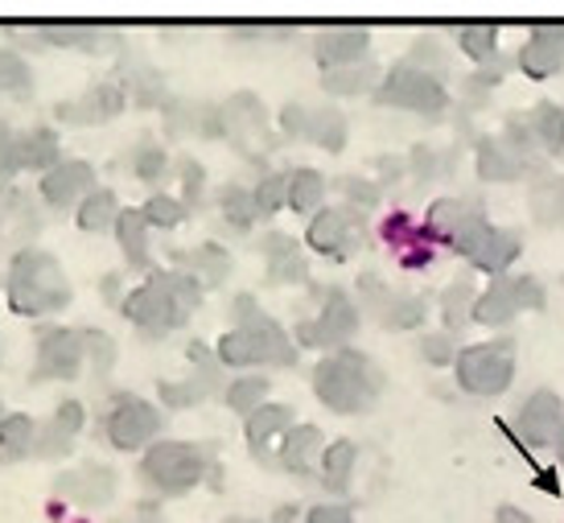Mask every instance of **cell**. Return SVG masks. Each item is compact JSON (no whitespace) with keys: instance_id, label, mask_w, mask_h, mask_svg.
<instances>
[{"instance_id":"9a60e30c","label":"cell","mask_w":564,"mask_h":523,"mask_svg":"<svg viewBox=\"0 0 564 523\" xmlns=\"http://www.w3.org/2000/svg\"><path fill=\"white\" fill-rule=\"evenodd\" d=\"M474 165H478L482 182H519L528 174L544 177V165H532L528 157H519L502 137H482L478 149H474Z\"/></svg>"},{"instance_id":"d6a6232c","label":"cell","mask_w":564,"mask_h":523,"mask_svg":"<svg viewBox=\"0 0 564 523\" xmlns=\"http://www.w3.org/2000/svg\"><path fill=\"white\" fill-rule=\"evenodd\" d=\"M120 91L116 87H95L91 96L79 99V103H63L58 108V116L63 120H83V124H95V120H108V116H116L120 111Z\"/></svg>"},{"instance_id":"680465c9","label":"cell","mask_w":564,"mask_h":523,"mask_svg":"<svg viewBox=\"0 0 564 523\" xmlns=\"http://www.w3.org/2000/svg\"><path fill=\"white\" fill-rule=\"evenodd\" d=\"M495 523H532V515L528 511L511 508V503H502L499 511H495Z\"/></svg>"},{"instance_id":"d4e9b609","label":"cell","mask_w":564,"mask_h":523,"mask_svg":"<svg viewBox=\"0 0 564 523\" xmlns=\"http://www.w3.org/2000/svg\"><path fill=\"white\" fill-rule=\"evenodd\" d=\"M523 116H528V128H532L540 153H544V157H561L564 153V108L561 103L540 99V103H535L532 111H523Z\"/></svg>"},{"instance_id":"30bf717a","label":"cell","mask_w":564,"mask_h":523,"mask_svg":"<svg viewBox=\"0 0 564 523\" xmlns=\"http://www.w3.org/2000/svg\"><path fill=\"white\" fill-rule=\"evenodd\" d=\"M362 210L355 207H329L317 210L310 222V248L329 260H350L362 248Z\"/></svg>"},{"instance_id":"4316f807","label":"cell","mask_w":564,"mask_h":523,"mask_svg":"<svg viewBox=\"0 0 564 523\" xmlns=\"http://www.w3.org/2000/svg\"><path fill=\"white\" fill-rule=\"evenodd\" d=\"M355 461H359V449H355V442H346V437L322 449V482H326L329 494H346V491H350Z\"/></svg>"},{"instance_id":"7dc6e473","label":"cell","mask_w":564,"mask_h":523,"mask_svg":"<svg viewBox=\"0 0 564 523\" xmlns=\"http://www.w3.org/2000/svg\"><path fill=\"white\" fill-rule=\"evenodd\" d=\"M421 355L429 359L433 367H445V363H454L457 359V347H454V334L449 330H441V334H429L421 342Z\"/></svg>"},{"instance_id":"cb8c5ba5","label":"cell","mask_w":564,"mask_h":523,"mask_svg":"<svg viewBox=\"0 0 564 523\" xmlns=\"http://www.w3.org/2000/svg\"><path fill=\"white\" fill-rule=\"evenodd\" d=\"M528 210L535 227H564V174H544L528 190Z\"/></svg>"},{"instance_id":"e0dca14e","label":"cell","mask_w":564,"mask_h":523,"mask_svg":"<svg viewBox=\"0 0 564 523\" xmlns=\"http://www.w3.org/2000/svg\"><path fill=\"white\" fill-rule=\"evenodd\" d=\"M519 314H523V305H519V293H516V276H495V285L486 288V293H478L470 309L474 322L490 326V330L511 326Z\"/></svg>"},{"instance_id":"b9f144b4","label":"cell","mask_w":564,"mask_h":523,"mask_svg":"<svg viewBox=\"0 0 564 523\" xmlns=\"http://www.w3.org/2000/svg\"><path fill=\"white\" fill-rule=\"evenodd\" d=\"M424 314H429V309H424L421 297H392L379 322H383L388 330H416L424 322Z\"/></svg>"},{"instance_id":"f35d334b","label":"cell","mask_w":564,"mask_h":523,"mask_svg":"<svg viewBox=\"0 0 564 523\" xmlns=\"http://www.w3.org/2000/svg\"><path fill=\"white\" fill-rule=\"evenodd\" d=\"M457 42H462V54H470L474 63L486 66L499 58V30L495 25H462Z\"/></svg>"},{"instance_id":"4fadbf2b","label":"cell","mask_w":564,"mask_h":523,"mask_svg":"<svg viewBox=\"0 0 564 523\" xmlns=\"http://www.w3.org/2000/svg\"><path fill=\"white\" fill-rule=\"evenodd\" d=\"M87 334L79 330H50L42 334V347H37V367H33V380H75L79 375L83 359H87Z\"/></svg>"},{"instance_id":"52a82bcc","label":"cell","mask_w":564,"mask_h":523,"mask_svg":"<svg viewBox=\"0 0 564 523\" xmlns=\"http://www.w3.org/2000/svg\"><path fill=\"white\" fill-rule=\"evenodd\" d=\"M376 99L383 108H400V111H416V116H441L449 108V91L441 87V79L424 75L416 66H392L376 87Z\"/></svg>"},{"instance_id":"91938a15","label":"cell","mask_w":564,"mask_h":523,"mask_svg":"<svg viewBox=\"0 0 564 523\" xmlns=\"http://www.w3.org/2000/svg\"><path fill=\"white\" fill-rule=\"evenodd\" d=\"M552 445H556V454H561V466H564V421H561V433H556V442H552Z\"/></svg>"},{"instance_id":"3957f363","label":"cell","mask_w":564,"mask_h":523,"mask_svg":"<svg viewBox=\"0 0 564 523\" xmlns=\"http://www.w3.org/2000/svg\"><path fill=\"white\" fill-rule=\"evenodd\" d=\"M236 330L219 338V363L223 367H293L297 363V347L289 342V334L272 322L268 314L256 309L251 297L236 302Z\"/></svg>"},{"instance_id":"c3c4849f","label":"cell","mask_w":564,"mask_h":523,"mask_svg":"<svg viewBox=\"0 0 564 523\" xmlns=\"http://www.w3.org/2000/svg\"><path fill=\"white\" fill-rule=\"evenodd\" d=\"M30 87V66L17 54H0V91H25Z\"/></svg>"},{"instance_id":"5b68a950","label":"cell","mask_w":564,"mask_h":523,"mask_svg":"<svg viewBox=\"0 0 564 523\" xmlns=\"http://www.w3.org/2000/svg\"><path fill=\"white\" fill-rule=\"evenodd\" d=\"M457 388L470 396H502L511 380H516V342L499 338V342H474V347L457 350L454 359Z\"/></svg>"},{"instance_id":"603a6c76","label":"cell","mask_w":564,"mask_h":523,"mask_svg":"<svg viewBox=\"0 0 564 523\" xmlns=\"http://www.w3.org/2000/svg\"><path fill=\"white\" fill-rule=\"evenodd\" d=\"M474 215H482V207H478L474 198H437V203L429 207L424 231H429L433 239H445V243H454V236L474 219Z\"/></svg>"},{"instance_id":"8fae6325","label":"cell","mask_w":564,"mask_h":523,"mask_svg":"<svg viewBox=\"0 0 564 523\" xmlns=\"http://www.w3.org/2000/svg\"><path fill=\"white\" fill-rule=\"evenodd\" d=\"M219 111H223V137H231L243 157L268 153V144H272V137H268V111L251 91L231 96Z\"/></svg>"},{"instance_id":"d6986e66","label":"cell","mask_w":564,"mask_h":523,"mask_svg":"<svg viewBox=\"0 0 564 523\" xmlns=\"http://www.w3.org/2000/svg\"><path fill=\"white\" fill-rule=\"evenodd\" d=\"M289 428H293V408L289 404H260L248 416V445L256 461H272V445L284 442Z\"/></svg>"},{"instance_id":"1f68e13d","label":"cell","mask_w":564,"mask_h":523,"mask_svg":"<svg viewBox=\"0 0 564 523\" xmlns=\"http://www.w3.org/2000/svg\"><path fill=\"white\" fill-rule=\"evenodd\" d=\"M116 236H120V248H124L128 264L149 269V219H144L141 210H120Z\"/></svg>"},{"instance_id":"7c38bea8","label":"cell","mask_w":564,"mask_h":523,"mask_svg":"<svg viewBox=\"0 0 564 523\" xmlns=\"http://www.w3.org/2000/svg\"><path fill=\"white\" fill-rule=\"evenodd\" d=\"M161 433V413L149 400L120 396L108 413V437L116 449H141Z\"/></svg>"},{"instance_id":"db71d44e","label":"cell","mask_w":564,"mask_h":523,"mask_svg":"<svg viewBox=\"0 0 564 523\" xmlns=\"http://www.w3.org/2000/svg\"><path fill=\"white\" fill-rule=\"evenodd\" d=\"M17 137H21V132H13L9 124H0V170H4V174L17 170Z\"/></svg>"},{"instance_id":"ee69618b","label":"cell","mask_w":564,"mask_h":523,"mask_svg":"<svg viewBox=\"0 0 564 523\" xmlns=\"http://www.w3.org/2000/svg\"><path fill=\"white\" fill-rule=\"evenodd\" d=\"M165 149L153 141H141L137 144V153H132V174L141 177V182H158V177H165Z\"/></svg>"},{"instance_id":"8d00e7d4","label":"cell","mask_w":564,"mask_h":523,"mask_svg":"<svg viewBox=\"0 0 564 523\" xmlns=\"http://www.w3.org/2000/svg\"><path fill=\"white\" fill-rule=\"evenodd\" d=\"M111 482H116V478H111L108 470H99V466H87V470H79V475L63 478V491H70L75 499H83V503H108V499H111Z\"/></svg>"},{"instance_id":"7bdbcfd3","label":"cell","mask_w":564,"mask_h":523,"mask_svg":"<svg viewBox=\"0 0 564 523\" xmlns=\"http://www.w3.org/2000/svg\"><path fill=\"white\" fill-rule=\"evenodd\" d=\"M219 207H223V215H227V219L236 222L239 231H248L251 222L260 219V215H256V203H251V190H243V186H223Z\"/></svg>"},{"instance_id":"d590c367","label":"cell","mask_w":564,"mask_h":523,"mask_svg":"<svg viewBox=\"0 0 564 523\" xmlns=\"http://www.w3.org/2000/svg\"><path fill=\"white\" fill-rule=\"evenodd\" d=\"M474 281L470 276H462V281H454V285L445 288V297H441V317H445V330L454 334L462 330L466 322H470V309H474Z\"/></svg>"},{"instance_id":"ffe728a7","label":"cell","mask_w":564,"mask_h":523,"mask_svg":"<svg viewBox=\"0 0 564 523\" xmlns=\"http://www.w3.org/2000/svg\"><path fill=\"white\" fill-rule=\"evenodd\" d=\"M95 186V174L87 161H58L54 170H46L42 177V198H46L50 207H70L83 190H91Z\"/></svg>"},{"instance_id":"277c9868","label":"cell","mask_w":564,"mask_h":523,"mask_svg":"<svg viewBox=\"0 0 564 523\" xmlns=\"http://www.w3.org/2000/svg\"><path fill=\"white\" fill-rule=\"evenodd\" d=\"M70 302V281H66L63 264L50 252L37 248H21L9 269V305L25 317L58 314Z\"/></svg>"},{"instance_id":"2e32d148","label":"cell","mask_w":564,"mask_h":523,"mask_svg":"<svg viewBox=\"0 0 564 523\" xmlns=\"http://www.w3.org/2000/svg\"><path fill=\"white\" fill-rule=\"evenodd\" d=\"M564 66V25H535L519 50V70L528 79H552Z\"/></svg>"},{"instance_id":"f907efd6","label":"cell","mask_w":564,"mask_h":523,"mask_svg":"<svg viewBox=\"0 0 564 523\" xmlns=\"http://www.w3.org/2000/svg\"><path fill=\"white\" fill-rule=\"evenodd\" d=\"M79 425H83V404L79 400H70V404H63V408H58V416H54V437H58V442H70V437H75V433H79Z\"/></svg>"},{"instance_id":"f5cc1de1","label":"cell","mask_w":564,"mask_h":523,"mask_svg":"<svg viewBox=\"0 0 564 523\" xmlns=\"http://www.w3.org/2000/svg\"><path fill=\"white\" fill-rule=\"evenodd\" d=\"M305 124H310V108H305V103H284V111H281L284 137H301V141H305Z\"/></svg>"},{"instance_id":"4dcf8cb0","label":"cell","mask_w":564,"mask_h":523,"mask_svg":"<svg viewBox=\"0 0 564 523\" xmlns=\"http://www.w3.org/2000/svg\"><path fill=\"white\" fill-rule=\"evenodd\" d=\"M326 198V177L317 170H293L289 174V186H284V207H293L297 215H310V210L322 207Z\"/></svg>"},{"instance_id":"7402d4cb","label":"cell","mask_w":564,"mask_h":523,"mask_svg":"<svg viewBox=\"0 0 564 523\" xmlns=\"http://www.w3.org/2000/svg\"><path fill=\"white\" fill-rule=\"evenodd\" d=\"M322 449H326L322 428L293 425L281 442V466L289 470V475H310V470H314V461H322Z\"/></svg>"},{"instance_id":"836d02e7","label":"cell","mask_w":564,"mask_h":523,"mask_svg":"<svg viewBox=\"0 0 564 523\" xmlns=\"http://www.w3.org/2000/svg\"><path fill=\"white\" fill-rule=\"evenodd\" d=\"M189 276L206 288H219L227 281V272H231V255L223 252L219 243H203L198 252H189Z\"/></svg>"},{"instance_id":"60d3db41","label":"cell","mask_w":564,"mask_h":523,"mask_svg":"<svg viewBox=\"0 0 564 523\" xmlns=\"http://www.w3.org/2000/svg\"><path fill=\"white\" fill-rule=\"evenodd\" d=\"M264 396H268L264 375H243V380H236L231 388H227V408L239 416H251L260 404H264Z\"/></svg>"},{"instance_id":"681fc988","label":"cell","mask_w":564,"mask_h":523,"mask_svg":"<svg viewBox=\"0 0 564 523\" xmlns=\"http://www.w3.org/2000/svg\"><path fill=\"white\" fill-rule=\"evenodd\" d=\"M338 186L346 190V198H350V207H355V210H359V207L371 210L379 203V186H376V182H362V177H343Z\"/></svg>"},{"instance_id":"6f0895ef","label":"cell","mask_w":564,"mask_h":523,"mask_svg":"<svg viewBox=\"0 0 564 523\" xmlns=\"http://www.w3.org/2000/svg\"><path fill=\"white\" fill-rule=\"evenodd\" d=\"M412 161H416V174L421 177H429L433 170H437V153H433V149H424V144L412 153Z\"/></svg>"},{"instance_id":"7a4b0ae2","label":"cell","mask_w":564,"mask_h":523,"mask_svg":"<svg viewBox=\"0 0 564 523\" xmlns=\"http://www.w3.org/2000/svg\"><path fill=\"white\" fill-rule=\"evenodd\" d=\"M203 302V285L189 272H153L141 288H132L124 302L128 322L144 334H165L186 326V317Z\"/></svg>"},{"instance_id":"ac0fdd59","label":"cell","mask_w":564,"mask_h":523,"mask_svg":"<svg viewBox=\"0 0 564 523\" xmlns=\"http://www.w3.org/2000/svg\"><path fill=\"white\" fill-rule=\"evenodd\" d=\"M371 50V33L367 30H326L317 33L314 54L326 70H343V66H359Z\"/></svg>"},{"instance_id":"6da1fadb","label":"cell","mask_w":564,"mask_h":523,"mask_svg":"<svg viewBox=\"0 0 564 523\" xmlns=\"http://www.w3.org/2000/svg\"><path fill=\"white\" fill-rule=\"evenodd\" d=\"M379 388H383V375H379L376 363L367 355H359V350L343 347L314 367L317 400L338 416H359L367 408H376Z\"/></svg>"},{"instance_id":"83f0119b","label":"cell","mask_w":564,"mask_h":523,"mask_svg":"<svg viewBox=\"0 0 564 523\" xmlns=\"http://www.w3.org/2000/svg\"><path fill=\"white\" fill-rule=\"evenodd\" d=\"M54 165H58V137L50 128L17 137V170H54Z\"/></svg>"},{"instance_id":"ba28073f","label":"cell","mask_w":564,"mask_h":523,"mask_svg":"<svg viewBox=\"0 0 564 523\" xmlns=\"http://www.w3.org/2000/svg\"><path fill=\"white\" fill-rule=\"evenodd\" d=\"M144 478L161 494H186L206 478V454L189 442H158L144 454Z\"/></svg>"},{"instance_id":"e575fe53","label":"cell","mask_w":564,"mask_h":523,"mask_svg":"<svg viewBox=\"0 0 564 523\" xmlns=\"http://www.w3.org/2000/svg\"><path fill=\"white\" fill-rule=\"evenodd\" d=\"M322 87H326L329 96H359V91L379 87V70L371 63L343 66V70H326V75H322Z\"/></svg>"},{"instance_id":"ab89813d","label":"cell","mask_w":564,"mask_h":523,"mask_svg":"<svg viewBox=\"0 0 564 523\" xmlns=\"http://www.w3.org/2000/svg\"><path fill=\"white\" fill-rule=\"evenodd\" d=\"M33 442H37V428H33L30 416L13 413V416H4V421H0V449H4L9 458H21V454H30Z\"/></svg>"},{"instance_id":"74e56055","label":"cell","mask_w":564,"mask_h":523,"mask_svg":"<svg viewBox=\"0 0 564 523\" xmlns=\"http://www.w3.org/2000/svg\"><path fill=\"white\" fill-rule=\"evenodd\" d=\"M120 219V207H116V194L111 190H91L79 207V227L83 231H108Z\"/></svg>"},{"instance_id":"f6af8a7d","label":"cell","mask_w":564,"mask_h":523,"mask_svg":"<svg viewBox=\"0 0 564 523\" xmlns=\"http://www.w3.org/2000/svg\"><path fill=\"white\" fill-rule=\"evenodd\" d=\"M284 186H289V174H268L256 190H251V203H256V215H276L284 207Z\"/></svg>"},{"instance_id":"6125c7cd","label":"cell","mask_w":564,"mask_h":523,"mask_svg":"<svg viewBox=\"0 0 564 523\" xmlns=\"http://www.w3.org/2000/svg\"><path fill=\"white\" fill-rule=\"evenodd\" d=\"M0 421H4V416H0Z\"/></svg>"},{"instance_id":"816d5d0a","label":"cell","mask_w":564,"mask_h":523,"mask_svg":"<svg viewBox=\"0 0 564 523\" xmlns=\"http://www.w3.org/2000/svg\"><path fill=\"white\" fill-rule=\"evenodd\" d=\"M516 293L523 309H544L549 305V293H544V285L535 276H516Z\"/></svg>"},{"instance_id":"8992f818","label":"cell","mask_w":564,"mask_h":523,"mask_svg":"<svg viewBox=\"0 0 564 523\" xmlns=\"http://www.w3.org/2000/svg\"><path fill=\"white\" fill-rule=\"evenodd\" d=\"M457 255H466L478 272H490V276H507V269L519 260L523 252V239L511 231V227H495L486 222V215H474L462 231L449 243Z\"/></svg>"},{"instance_id":"9f6ffc18","label":"cell","mask_w":564,"mask_h":523,"mask_svg":"<svg viewBox=\"0 0 564 523\" xmlns=\"http://www.w3.org/2000/svg\"><path fill=\"white\" fill-rule=\"evenodd\" d=\"M182 177H186V194H189V203H194V194L203 190V165H194V161H182Z\"/></svg>"},{"instance_id":"bcb514c9","label":"cell","mask_w":564,"mask_h":523,"mask_svg":"<svg viewBox=\"0 0 564 523\" xmlns=\"http://www.w3.org/2000/svg\"><path fill=\"white\" fill-rule=\"evenodd\" d=\"M149 227H177V222H186V203H177L170 194H158V198H149V207L141 210Z\"/></svg>"},{"instance_id":"5bb4252c","label":"cell","mask_w":564,"mask_h":523,"mask_svg":"<svg viewBox=\"0 0 564 523\" xmlns=\"http://www.w3.org/2000/svg\"><path fill=\"white\" fill-rule=\"evenodd\" d=\"M561 421H564L561 396L549 392V388H540V392H532V396L519 404L516 433L532 445V449H549V445L556 442V433H561Z\"/></svg>"},{"instance_id":"9c48e42d","label":"cell","mask_w":564,"mask_h":523,"mask_svg":"<svg viewBox=\"0 0 564 523\" xmlns=\"http://www.w3.org/2000/svg\"><path fill=\"white\" fill-rule=\"evenodd\" d=\"M359 330V305L346 297L343 288H326L322 293V314L310 322H297V342L317 350H343Z\"/></svg>"},{"instance_id":"11a10c76","label":"cell","mask_w":564,"mask_h":523,"mask_svg":"<svg viewBox=\"0 0 564 523\" xmlns=\"http://www.w3.org/2000/svg\"><path fill=\"white\" fill-rule=\"evenodd\" d=\"M305 523H355V515L346 508H338V503H322V508L310 511V520Z\"/></svg>"},{"instance_id":"484cf974","label":"cell","mask_w":564,"mask_h":523,"mask_svg":"<svg viewBox=\"0 0 564 523\" xmlns=\"http://www.w3.org/2000/svg\"><path fill=\"white\" fill-rule=\"evenodd\" d=\"M388 243L392 248H400V255H404L408 269H424V264H433V248H429V231H416L412 227V219L408 215H392L388 219Z\"/></svg>"},{"instance_id":"f546056e","label":"cell","mask_w":564,"mask_h":523,"mask_svg":"<svg viewBox=\"0 0 564 523\" xmlns=\"http://www.w3.org/2000/svg\"><path fill=\"white\" fill-rule=\"evenodd\" d=\"M37 231V210L25 203V194H4L0 198V248H9L13 236H33Z\"/></svg>"},{"instance_id":"f1b7e54d","label":"cell","mask_w":564,"mask_h":523,"mask_svg":"<svg viewBox=\"0 0 564 523\" xmlns=\"http://www.w3.org/2000/svg\"><path fill=\"white\" fill-rule=\"evenodd\" d=\"M305 141H314L317 149L343 153L346 149V116L338 108H310V124H305Z\"/></svg>"},{"instance_id":"94428289","label":"cell","mask_w":564,"mask_h":523,"mask_svg":"<svg viewBox=\"0 0 564 523\" xmlns=\"http://www.w3.org/2000/svg\"><path fill=\"white\" fill-rule=\"evenodd\" d=\"M231 523H248V520H231Z\"/></svg>"},{"instance_id":"44dd1931","label":"cell","mask_w":564,"mask_h":523,"mask_svg":"<svg viewBox=\"0 0 564 523\" xmlns=\"http://www.w3.org/2000/svg\"><path fill=\"white\" fill-rule=\"evenodd\" d=\"M264 255H268V285H305L310 281V264L301 255L297 239L276 231V236L264 239Z\"/></svg>"}]
</instances>
